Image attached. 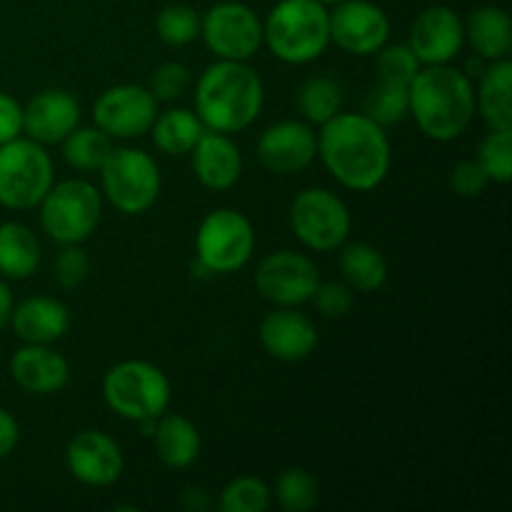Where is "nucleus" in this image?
Masks as SVG:
<instances>
[{
  "mask_svg": "<svg viewBox=\"0 0 512 512\" xmlns=\"http://www.w3.org/2000/svg\"><path fill=\"white\" fill-rule=\"evenodd\" d=\"M318 155L328 173L355 193L375 190L390 173V138L365 113H338L320 125Z\"/></svg>",
  "mask_w": 512,
  "mask_h": 512,
  "instance_id": "obj_1",
  "label": "nucleus"
},
{
  "mask_svg": "<svg viewBox=\"0 0 512 512\" xmlns=\"http://www.w3.org/2000/svg\"><path fill=\"white\" fill-rule=\"evenodd\" d=\"M265 103L260 75L240 60H215L195 83V113L205 130L240 133L258 120Z\"/></svg>",
  "mask_w": 512,
  "mask_h": 512,
  "instance_id": "obj_2",
  "label": "nucleus"
},
{
  "mask_svg": "<svg viewBox=\"0 0 512 512\" xmlns=\"http://www.w3.org/2000/svg\"><path fill=\"white\" fill-rule=\"evenodd\" d=\"M410 115L425 138L450 143L475 118V88L470 75L453 65H425L410 83Z\"/></svg>",
  "mask_w": 512,
  "mask_h": 512,
  "instance_id": "obj_3",
  "label": "nucleus"
},
{
  "mask_svg": "<svg viewBox=\"0 0 512 512\" xmlns=\"http://www.w3.org/2000/svg\"><path fill=\"white\" fill-rule=\"evenodd\" d=\"M263 43L283 63H313L330 45L328 5L320 0H280L263 23Z\"/></svg>",
  "mask_w": 512,
  "mask_h": 512,
  "instance_id": "obj_4",
  "label": "nucleus"
},
{
  "mask_svg": "<svg viewBox=\"0 0 512 512\" xmlns=\"http://www.w3.org/2000/svg\"><path fill=\"white\" fill-rule=\"evenodd\" d=\"M170 395L168 375L148 360H123L103 378L105 405L130 423L160 418L168 410Z\"/></svg>",
  "mask_w": 512,
  "mask_h": 512,
  "instance_id": "obj_5",
  "label": "nucleus"
},
{
  "mask_svg": "<svg viewBox=\"0 0 512 512\" xmlns=\"http://www.w3.org/2000/svg\"><path fill=\"white\" fill-rule=\"evenodd\" d=\"M40 228L58 245H75L95 233L103 215L100 190L88 180H63L40 200Z\"/></svg>",
  "mask_w": 512,
  "mask_h": 512,
  "instance_id": "obj_6",
  "label": "nucleus"
},
{
  "mask_svg": "<svg viewBox=\"0 0 512 512\" xmlns=\"http://www.w3.org/2000/svg\"><path fill=\"white\" fill-rule=\"evenodd\" d=\"M53 183V160L45 145L30 138H15L0 145V205L3 208H38Z\"/></svg>",
  "mask_w": 512,
  "mask_h": 512,
  "instance_id": "obj_7",
  "label": "nucleus"
},
{
  "mask_svg": "<svg viewBox=\"0 0 512 512\" xmlns=\"http://www.w3.org/2000/svg\"><path fill=\"white\" fill-rule=\"evenodd\" d=\"M98 173L105 200L125 215H140L153 208L163 185L153 155L138 148H113Z\"/></svg>",
  "mask_w": 512,
  "mask_h": 512,
  "instance_id": "obj_8",
  "label": "nucleus"
},
{
  "mask_svg": "<svg viewBox=\"0 0 512 512\" xmlns=\"http://www.w3.org/2000/svg\"><path fill=\"white\" fill-rule=\"evenodd\" d=\"M255 250L253 223L233 208H218L203 218L195 233V263L208 273H238Z\"/></svg>",
  "mask_w": 512,
  "mask_h": 512,
  "instance_id": "obj_9",
  "label": "nucleus"
},
{
  "mask_svg": "<svg viewBox=\"0 0 512 512\" xmlns=\"http://www.w3.org/2000/svg\"><path fill=\"white\" fill-rule=\"evenodd\" d=\"M350 210L328 188H305L290 203V228L295 238L315 253L343 248L350 235Z\"/></svg>",
  "mask_w": 512,
  "mask_h": 512,
  "instance_id": "obj_10",
  "label": "nucleus"
},
{
  "mask_svg": "<svg viewBox=\"0 0 512 512\" xmlns=\"http://www.w3.org/2000/svg\"><path fill=\"white\" fill-rule=\"evenodd\" d=\"M200 38L218 60L245 63L263 45V20L245 3L223 0L200 18Z\"/></svg>",
  "mask_w": 512,
  "mask_h": 512,
  "instance_id": "obj_11",
  "label": "nucleus"
},
{
  "mask_svg": "<svg viewBox=\"0 0 512 512\" xmlns=\"http://www.w3.org/2000/svg\"><path fill=\"white\" fill-rule=\"evenodd\" d=\"M320 283L313 258L295 250L265 255L255 268V288L275 308H298L313 298Z\"/></svg>",
  "mask_w": 512,
  "mask_h": 512,
  "instance_id": "obj_12",
  "label": "nucleus"
},
{
  "mask_svg": "<svg viewBox=\"0 0 512 512\" xmlns=\"http://www.w3.org/2000/svg\"><path fill=\"white\" fill-rule=\"evenodd\" d=\"M155 115H158V100L143 85H113L103 90L93 105L95 128L103 130L108 138L120 140L150 133Z\"/></svg>",
  "mask_w": 512,
  "mask_h": 512,
  "instance_id": "obj_13",
  "label": "nucleus"
},
{
  "mask_svg": "<svg viewBox=\"0 0 512 512\" xmlns=\"http://www.w3.org/2000/svg\"><path fill=\"white\" fill-rule=\"evenodd\" d=\"M390 20L370 0H343L330 13V43L353 55H373L388 43Z\"/></svg>",
  "mask_w": 512,
  "mask_h": 512,
  "instance_id": "obj_14",
  "label": "nucleus"
},
{
  "mask_svg": "<svg viewBox=\"0 0 512 512\" xmlns=\"http://www.w3.org/2000/svg\"><path fill=\"white\" fill-rule=\"evenodd\" d=\"M65 465L78 483L108 488L123 475L125 460L120 445L103 430H83L65 448Z\"/></svg>",
  "mask_w": 512,
  "mask_h": 512,
  "instance_id": "obj_15",
  "label": "nucleus"
},
{
  "mask_svg": "<svg viewBox=\"0 0 512 512\" xmlns=\"http://www.w3.org/2000/svg\"><path fill=\"white\" fill-rule=\"evenodd\" d=\"M318 158V135L308 123L280 120L260 133L258 160L278 175L303 173Z\"/></svg>",
  "mask_w": 512,
  "mask_h": 512,
  "instance_id": "obj_16",
  "label": "nucleus"
},
{
  "mask_svg": "<svg viewBox=\"0 0 512 512\" xmlns=\"http://www.w3.org/2000/svg\"><path fill=\"white\" fill-rule=\"evenodd\" d=\"M408 45L420 65H448L465 45L463 18L448 5H430L415 18Z\"/></svg>",
  "mask_w": 512,
  "mask_h": 512,
  "instance_id": "obj_17",
  "label": "nucleus"
},
{
  "mask_svg": "<svg viewBox=\"0 0 512 512\" xmlns=\"http://www.w3.org/2000/svg\"><path fill=\"white\" fill-rule=\"evenodd\" d=\"M258 338L265 353L283 363L310 358L318 348V328L308 315L295 308H275L265 315Z\"/></svg>",
  "mask_w": 512,
  "mask_h": 512,
  "instance_id": "obj_18",
  "label": "nucleus"
},
{
  "mask_svg": "<svg viewBox=\"0 0 512 512\" xmlns=\"http://www.w3.org/2000/svg\"><path fill=\"white\" fill-rule=\"evenodd\" d=\"M80 125V105L68 90H43L23 108V133L40 145H60Z\"/></svg>",
  "mask_w": 512,
  "mask_h": 512,
  "instance_id": "obj_19",
  "label": "nucleus"
},
{
  "mask_svg": "<svg viewBox=\"0 0 512 512\" xmlns=\"http://www.w3.org/2000/svg\"><path fill=\"white\" fill-rule=\"evenodd\" d=\"M10 375L28 393L53 395L68 385L70 365L50 345L25 343L10 358Z\"/></svg>",
  "mask_w": 512,
  "mask_h": 512,
  "instance_id": "obj_20",
  "label": "nucleus"
},
{
  "mask_svg": "<svg viewBox=\"0 0 512 512\" xmlns=\"http://www.w3.org/2000/svg\"><path fill=\"white\" fill-rule=\"evenodd\" d=\"M190 153H193V173L203 188L230 190L243 175V155L230 135L205 130Z\"/></svg>",
  "mask_w": 512,
  "mask_h": 512,
  "instance_id": "obj_21",
  "label": "nucleus"
},
{
  "mask_svg": "<svg viewBox=\"0 0 512 512\" xmlns=\"http://www.w3.org/2000/svg\"><path fill=\"white\" fill-rule=\"evenodd\" d=\"M15 335L23 343L53 345L55 340L63 338L70 328V313L65 303L50 295H33L15 305L10 315Z\"/></svg>",
  "mask_w": 512,
  "mask_h": 512,
  "instance_id": "obj_22",
  "label": "nucleus"
},
{
  "mask_svg": "<svg viewBox=\"0 0 512 512\" xmlns=\"http://www.w3.org/2000/svg\"><path fill=\"white\" fill-rule=\"evenodd\" d=\"M153 443L158 460L170 470L190 468L200 458V450H203V440H200L193 420L178 413H168V410L155 423Z\"/></svg>",
  "mask_w": 512,
  "mask_h": 512,
  "instance_id": "obj_23",
  "label": "nucleus"
},
{
  "mask_svg": "<svg viewBox=\"0 0 512 512\" xmlns=\"http://www.w3.org/2000/svg\"><path fill=\"white\" fill-rule=\"evenodd\" d=\"M465 25V40L475 50L478 58L485 63L510 58L512 48V23L510 15L498 5H483L475 13H470Z\"/></svg>",
  "mask_w": 512,
  "mask_h": 512,
  "instance_id": "obj_24",
  "label": "nucleus"
},
{
  "mask_svg": "<svg viewBox=\"0 0 512 512\" xmlns=\"http://www.w3.org/2000/svg\"><path fill=\"white\" fill-rule=\"evenodd\" d=\"M475 113L490 130H512V63L510 58L488 63L475 90Z\"/></svg>",
  "mask_w": 512,
  "mask_h": 512,
  "instance_id": "obj_25",
  "label": "nucleus"
},
{
  "mask_svg": "<svg viewBox=\"0 0 512 512\" xmlns=\"http://www.w3.org/2000/svg\"><path fill=\"white\" fill-rule=\"evenodd\" d=\"M40 265V240L23 223L0 225V273L10 280H25Z\"/></svg>",
  "mask_w": 512,
  "mask_h": 512,
  "instance_id": "obj_26",
  "label": "nucleus"
},
{
  "mask_svg": "<svg viewBox=\"0 0 512 512\" xmlns=\"http://www.w3.org/2000/svg\"><path fill=\"white\" fill-rule=\"evenodd\" d=\"M150 133H153V143L160 153L185 155L195 148L200 135L205 133V125L193 110L170 108L155 115Z\"/></svg>",
  "mask_w": 512,
  "mask_h": 512,
  "instance_id": "obj_27",
  "label": "nucleus"
},
{
  "mask_svg": "<svg viewBox=\"0 0 512 512\" xmlns=\"http://www.w3.org/2000/svg\"><path fill=\"white\" fill-rule=\"evenodd\" d=\"M340 273L353 290L375 293L388 280V260L375 245L350 243L340 253Z\"/></svg>",
  "mask_w": 512,
  "mask_h": 512,
  "instance_id": "obj_28",
  "label": "nucleus"
},
{
  "mask_svg": "<svg viewBox=\"0 0 512 512\" xmlns=\"http://www.w3.org/2000/svg\"><path fill=\"white\" fill-rule=\"evenodd\" d=\"M340 105H343V88L338 80L328 75H313L300 85L298 110L303 113L305 123H328L333 115L340 113Z\"/></svg>",
  "mask_w": 512,
  "mask_h": 512,
  "instance_id": "obj_29",
  "label": "nucleus"
},
{
  "mask_svg": "<svg viewBox=\"0 0 512 512\" xmlns=\"http://www.w3.org/2000/svg\"><path fill=\"white\" fill-rule=\"evenodd\" d=\"M63 158L70 168L80 170V173H90V170H100L108 160L110 138L100 128H75L68 138L63 140Z\"/></svg>",
  "mask_w": 512,
  "mask_h": 512,
  "instance_id": "obj_30",
  "label": "nucleus"
},
{
  "mask_svg": "<svg viewBox=\"0 0 512 512\" xmlns=\"http://www.w3.org/2000/svg\"><path fill=\"white\" fill-rule=\"evenodd\" d=\"M363 113L383 128L403 123L410 115V85L378 80V85L365 95Z\"/></svg>",
  "mask_w": 512,
  "mask_h": 512,
  "instance_id": "obj_31",
  "label": "nucleus"
},
{
  "mask_svg": "<svg viewBox=\"0 0 512 512\" xmlns=\"http://www.w3.org/2000/svg\"><path fill=\"white\" fill-rule=\"evenodd\" d=\"M270 498L273 493L263 480L253 475H240L225 485L218 508L223 512H265L270 508Z\"/></svg>",
  "mask_w": 512,
  "mask_h": 512,
  "instance_id": "obj_32",
  "label": "nucleus"
},
{
  "mask_svg": "<svg viewBox=\"0 0 512 512\" xmlns=\"http://www.w3.org/2000/svg\"><path fill=\"white\" fill-rule=\"evenodd\" d=\"M273 495L283 510L305 512L318 503V483L308 470L290 468L275 480Z\"/></svg>",
  "mask_w": 512,
  "mask_h": 512,
  "instance_id": "obj_33",
  "label": "nucleus"
},
{
  "mask_svg": "<svg viewBox=\"0 0 512 512\" xmlns=\"http://www.w3.org/2000/svg\"><path fill=\"white\" fill-rule=\"evenodd\" d=\"M155 30H158L160 40L165 45L180 48V45L193 43L200 35V15L190 5H165L158 13V18H155Z\"/></svg>",
  "mask_w": 512,
  "mask_h": 512,
  "instance_id": "obj_34",
  "label": "nucleus"
},
{
  "mask_svg": "<svg viewBox=\"0 0 512 512\" xmlns=\"http://www.w3.org/2000/svg\"><path fill=\"white\" fill-rule=\"evenodd\" d=\"M480 168L493 183H510L512 178V130H490L478 148Z\"/></svg>",
  "mask_w": 512,
  "mask_h": 512,
  "instance_id": "obj_35",
  "label": "nucleus"
},
{
  "mask_svg": "<svg viewBox=\"0 0 512 512\" xmlns=\"http://www.w3.org/2000/svg\"><path fill=\"white\" fill-rule=\"evenodd\" d=\"M375 68H378V80H393V83L410 85L423 65H420V60L415 58V53L410 50V45H388L385 43L383 48L378 50Z\"/></svg>",
  "mask_w": 512,
  "mask_h": 512,
  "instance_id": "obj_36",
  "label": "nucleus"
},
{
  "mask_svg": "<svg viewBox=\"0 0 512 512\" xmlns=\"http://www.w3.org/2000/svg\"><path fill=\"white\" fill-rule=\"evenodd\" d=\"M190 88V70L185 68L183 63L178 60H168V63L158 65L150 78V93L153 98L163 100V103H170V100H178L183 98L185 90Z\"/></svg>",
  "mask_w": 512,
  "mask_h": 512,
  "instance_id": "obj_37",
  "label": "nucleus"
},
{
  "mask_svg": "<svg viewBox=\"0 0 512 512\" xmlns=\"http://www.w3.org/2000/svg\"><path fill=\"white\" fill-rule=\"evenodd\" d=\"M90 273V258L80 243L75 245H63V250L55 258V280H58L63 288L73 290L88 278Z\"/></svg>",
  "mask_w": 512,
  "mask_h": 512,
  "instance_id": "obj_38",
  "label": "nucleus"
},
{
  "mask_svg": "<svg viewBox=\"0 0 512 512\" xmlns=\"http://www.w3.org/2000/svg\"><path fill=\"white\" fill-rule=\"evenodd\" d=\"M310 300L325 318H345L353 308V288L348 283H318Z\"/></svg>",
  "mask_w": 512,
  "mask_h": 512,
  "instance_id": "obj_39",
  "label": "nucleus"
},
{
  "mask_svg": "<svg viewBox=\"0 0 512 512\" xmlns=\"http://www.w3.org/2000/svg\"><path fill=\"white\" fill-rule=\"evenodd\" d=\"M488 175L480 168L478 160H460L450 173V185L460 198H478L488 188Z\"/></svg>",
  "mask_w": 512,
  "mask_h": 512,
  "instance_id": "obj_40",
  "label": "nucleus"
},
{
  "mask_svg": "<svg viewBox=\"0 0 512 512\" xmlns=\"http://www.w3.org/2000/svg\"><path fill=\"white\" fill-rule=\"evenodd\" d=\"M23 133V105L13 95L0 90V145L20 138Z\"/></svg>",
  "mask_w": 512,
  "mask_h": 512,
  "instance_id": "obj_41",
  "label": "nucleus"
},
{
  "mask_svg": "<svg viewBox=\"0 0 512 512\" xmlns=\"http://www.w3.org/2000/svg\"><path fill=\"white\" fill-rule=\"evenodd\" d=\"M18 440H20L18 420H15L8 410L0 408V460H5L10 453H13Z\"/></svg>",
  "mask_w": 512,
  "mask_h": 512,
  "instance_id": "obj_42",
  "label": "nucleus"
},
{
  "mask_svg": "<svg viewBox=\"0 0 512 512\" xmlns=\"http://www.w3.org/2000/svg\"><path fill=\"white\" fill-rule=\"evenodd\" d=\"M13 293H10L8 285L0 280V330L10 323V315H13Z\"/></svg>",
  "mask_w": 512,
  "mask_h": 512,
  "instance_id": "obj_43",
  "label": "nucleus"
},
{
  "mask_svg": "<svg viewBox=\"0 0 512 512\" xmlns=\"http://www.w3.org/2000/svg\"><path fill=\"white\" fill-rule=\"evenodd\" d=\"M183 505L193 512L205 510L208 508V495H205L203 488H188L183 495Z\"/></svg>",
  "mask_w": 512,
  "mask_h": 512,
  "instance_id": "obj_44",
  "label": "nucleus"
},
{
  "mask_svg": "<svg viewBox=\"0 0 512 512\" xmlns=\"http://www.w3.org/2000/svg\"><path fill=\"white\" fill-rule=\"evenodd\" d=\"M320 3H323V5H338V3H343V0H320Z\"/></svg>",
  "mask_w": 512,
  "mask_h": 512,
  "instance_id": "obj_45",
  "label": "nucleus"
}]
</instances>
